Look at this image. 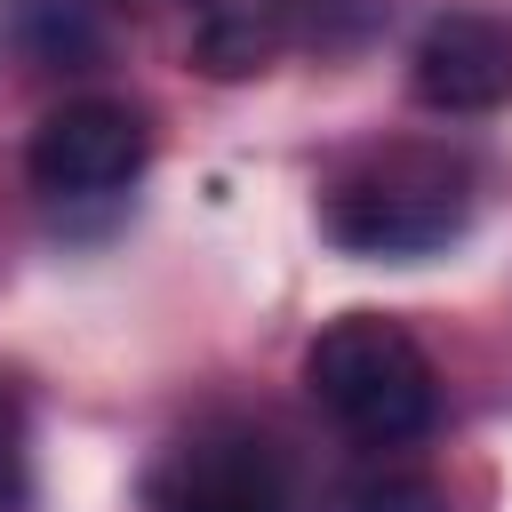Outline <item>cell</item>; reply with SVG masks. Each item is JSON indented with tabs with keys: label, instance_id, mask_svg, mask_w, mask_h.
Listing matches in <instances>:
<instances>
[{
	"label": "cell",
	"instance_id": "3",
	"mask_svg": "<svg viewBox=\"0 0 512 512\" xmlns=\"http://www.w3.org/2000/svg\"><path fill=\"white\" fill-rule=\"evenodd\" d=\"M144 160H152V128L120 96H72L24 144V176L40 200H112L144 176Z\"/></svg>",
	"mask_w": 512,
	"mask_h": 512
},
{
	"label": "cell",
	"instance_id": "9",
	"mask_svg": "<svg viewBox=\"0 0 512 512\" xmlns=\"http://www.w3.org/2000/svg\"><path fill=\"white\" fill-rule=\"evenodd\" d=\"M200 8H224V0H200Z\"/></svg>",
	"mask_w": 512,
	"mask_h": 512
},
{
	"label": "cell",
	"instance_id": "1",
	"mask_svg": "<svg viewBox=\"0 0 512 512\" xmlns=\"http://www.w3.org/2000/svg\"><path fill=\"white\" fill-rule=\"evenodd\" d=\"M304 384L368 448H400V440L432 432V416H440V384H432L424 344L400 320H376V312L328 320L304 352Z\"/></svg>",
	"mask_w": 512,
	"mask_h": 512
},
{
	"label": "cell",
	"instance_id": "5",
	"mask_svg": "<svg viewBox=\"0 0 512 512\" xmlns=\"http://www.w3.org/2000/svg\"><path fill=\"white\" fill-rule=\"evenodd\" d=\"M144 512H288V472L256 432H192L152 464Z\"/></svg>",
	"mask_w": 512,
	"mask_h": 512
},
{
	"label": "cell",
	"instance_id": "4",
	"mask_svg": "<svg viewBox=\"0 0 512 512\" xmlns=\"http://www.w3.org/2000/svg\"><path fill=\"white\" fill-rule=\"evenodd\" d=\"M408 88L424 112H448V120L512 104V16L440 8L408 48Z\"/></svg>",
	"mask_w": 512,
	"mask_h": 512
},
{
	"label": "cell",
	"instance_id": "2",
	"mask_svg": "<svg viewBox=\"0 0 512 512\" xmlns=\"http://www.w3.org/2000/svg\"><path fill=\"white\" fill-rule=\"evenodd\" d=\"M472 176L448 152H384L328 192V240L352 256H432L464 232Z\"/></svg>",
	"mask_w": 512,
	"mask_h": 512
},
{
	"label": "cell",
	"instance_id": "6",
	"mask_svg": "<svg viewBox=\"0 0 512 512\" xmlns=\"http://www.w3.org/2000/svg\"><path fill=\"white\" fill-rule=\"evenodd\" d=\"M288 40H296V0H224V8L200 16L192 56H200L208 80H248V72H264Z\"/></svg>",
	"mask_w": 512,
	"mask_h": 512
},
{
	"label": "cell",
	"instance_id": "7",
	"mask_svg": "<svg viewBox=\"0 0 512 512\" xmlns=\"http://www.w3.org/2000/svg\"><path fill=\"white\" fill-rule=\"evenodd\" d=\"M328 512H448V496L424 472H360L328 496Z\"/></svg>",
	"mask_w": 512,
	"mask_h": 512
},
{
	"label": "cell",
	"instance_id": "8",
	"mask_svg": "<svg viewBox=\"0 0 512 512\" xmlns=\"http://www.w3.org/2000/svg\"><path fill=\"white\" fill-rule=\"evenodd\" d=\"M32 496V464H24V400L0 376V512H24Z\"/></svg>",
	"mask_w": 512,
	"mask_h": 512
}]
</instances>
